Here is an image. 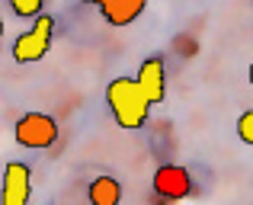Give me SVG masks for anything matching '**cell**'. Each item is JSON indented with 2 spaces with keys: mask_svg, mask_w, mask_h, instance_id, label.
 Returning <instances> with one entry per match:
<instances>
[{
  "mask_svg": "<svg viewBox=\"0 0 253 205\" xmlns=\"http://www.w3.org/2000/svg\"><path fill=\"white\" fill-rule=\"evenodd\" d=\"M106 103H109L112 119L119 122V128L135 131L148 122L151 103L144 100V93L135 83V77H116V81H109V87H106Z\"/></svg>",
  "mask_w": 253,
  "mask_h": 205,
  "instance_id": "obj_1",
  "label": "cell"
},
{
  "mask_svg": "<svg viewBox=\"0 0 253 205\" xmlns=\"http://www.w3.org/2000/svg\"><path fill=\"white\" fill-rule=\"evenodd\" d=\"M51 36H55V19L51 16H42L39 13L32 29H26L23 36L13 42V61L16 64H36L48 55L51 48Z\"/></svg>",
  "mask_w": 253,
  "mask_h": 205,
  "instance_id": "obj_2",
  "label": "cell"
},
{
  "mask_svg": "<svg viewBox=\"0 0 253 205\" xmlns=\"http://www.w3.org/2000/svg\"><path fill=\"white\" fill-rule=\"evenodd\" d=\"M13 138H16V144H23L29 151H45L58 141V122L45 112H26L13 125Z\"/></svg>",
  "mask_w": 253,
  "mask_h": 205,
  "instance_id": "obj_3",
  "label": "cell"
},
{
  "mask_svg": "<svg viewBox=\"0 0 253 205\" xmlns=\"http://www.w3.org/2000/svg\"><path fill=\"white\" fill-rule=\"evenodd\" d=\"M154 193L161 199H170V202H179L186 196H192V176L186 167H176V164H164L157 167L154 173Z\"/></svg>",
  "mask_w": 253,
  "mask_h": 205,
  "instance_id": "obj_4",
  "label": "cell"
},
{
  "mask_svg": "<svg viewBox=\"0 0 253 205\" xmlns=\"http://www.w3.org/2000/svg\"><path fill=\"white\" fill-rule=\"evenodd\" d=\"M32 196V170L23 161H10L3 167V193L0 202L3 205H26Z\"/></svg>",
  "mask_w": 253,
  "mask_h": 205,
  "instance_id": "obj_5",
  "label": "cell"
},
{
  "mask_svg": "<svg viewBox=\"0 0 253 205\" xmlns=\"http://www.w3.org/2000/svg\"><path fill=\"white\" fill-rule=\"evenodd\" d=\"M135 83L141 87L144 100H148L151 106L161 103V100H164V93H167V74H164V58H157V55H154V58H144L141 68H138Z\"/></svg>",
  "mask_w": 253,
  "mask_h": 205,
  "instance_id": "obj_6",
  "label": "cell"
},
{
  "mask_svg": "<svg viewBox=\"0 0 253 205\" xmlns=\"http://www.w3.org/2000/svg\"><path fill=\"white\" fill-rule=\"evenodd\" d=\"M144 6H148V0H103L99 10L109 26H131L144 13Z\"/></svg>",
  "mask_w": 253,
  "mask_h": 205,
  "instance_id": "obj_7",
  "label": "cell"
},
{
  "mask_svg": "<svg viewBox=\"0 0 253 205\" xmlns=\"http://www.w3.org/2000/svg\"><path fill=\"white\" fill-rule=\"evenodd\" d=\"M86 199H90V205H119L122 186H119L116 176H96L86 186Z\"/></svg>",
  "mask_w": 253,
  "mask_h": 205,
  "instance_id": "obj_8",
  "label": "cell"
},
{
  "mask_svg": "<svg viewBox=\"0 0 253 205\" xmlns=\"http://www.w3.org/2000/svg\"><path fill=\"white\" fill-rule=\"evenodd\" d=\"M42 6H45V0H10V10L19 19H36L42 13Z\"/></svg>",
  "mask_w": 253,
  "mask_h": 205,
  "instance_id": "obj_9",
  "label": "cell"
},
{
  "mask_svg": "<svg viewBox=\"0 0 253 205\" xmlns=\"http://www.w3.org/2000/svg\"><path fill=\"white\" fill-rule=\"evenodd\" d=\"M237 135H241L244 144H253V112L247 109L241 116V122H237Z\"/></svg>",
  "mask_w": 253,
  "mask_h": 205,
  "instance_id": "obj_10",
  "label": "cell"
},
{
  "mask_svg": "<svg viewBox=\"0 0 253 205\" xmlns=\"http://www.w3.org/2000/svg\"><path fill=\"white\" fill-rule=\"evenodd\" d=\"M84 3H93V6H99V3H103V0H84Z\"/></svg>",
  "mask_w": 253,
  "mask_h": 205,
  "instance_id": "obj_11",
  "label": "cell"
},
{
  "mask_svg": "<svg viewBox=\"0 0 253 205\" xmlns=\"http://www.w3.org/2000/svg\"><path fill=\"white\" fill-rule=\"evenodd\" d=\"M0 39H3V19H0Z\"/></svg>",
  "mask_w": 253,
  "mask_h": 205,
  "instance_id": "obj_12",
  "label": "cell"
}]
</instances>
